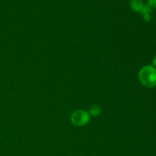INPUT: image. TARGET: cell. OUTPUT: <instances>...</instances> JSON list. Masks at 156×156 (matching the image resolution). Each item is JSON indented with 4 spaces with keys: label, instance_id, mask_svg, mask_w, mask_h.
<instances>
[{
    "label": "cell",
    "instance_id": "cell-8",
    "mask_svg": "<svg viewBox=\"0 0 156 156\" xmlns=\"http://www.w3.org/2000/svg\"><path fill=\"white\" fill-rule=\"evenodd\" d=\"M152 63H153L154 66H156V56L153 58V60H152Z\"/></svg>",
    "mask_w": 156,
    "mask_h": 156
},
{
    "label": "cell",
    "instance_id": "cell-1",
    "mask_svg": "<svg viewBox=\"0 0 156 156\" xmlns=\"http://www.w3.org/2000/svg\"><path fill=\"white\" fill-rule=\"evenodd\" d=\"M139 79L144 86L152 88L156 86V69L153 66H146L139 73Z\"/></svg>",
    "mask_w": 156,
    "mask_h": 156
},
{
    "label": "cell",
    "instance_id": "cell-2",
    "mask_svg": "<svg viewBox=\"0 0 156 156\" xmlns=\"http://www.w3.org/2000/svg\"><path fill=\"white\" fill-rule=\"evenodd\" d=\"M90 114L83 110L76 111L71 116V122L77 126H82L89 122Z\"/></svg>",
    "mask_w": 156,
    "mask_h": 156
},
{
    "label": "cell",
    "instance_id": "cell-7",
    "mask_svg": "<svg viewBox=\"0 0 156 156\" xmlns=\"http://www.w3.org/2000/svg\"><path fill=\"white\" fill-rule=\"evenodd\" d=\"M149 5L151 7L156 8V0H149Z\"/></svg>",
    "mask_w": 156,
    "mask_h": 156
},
{
    "label": "cell",
    "instance_id": "cell-4",
    "mask_svg": "<svg viewBox=\"0 0 156 156\" xmlns=\"http://www.w3.org/2000/svg\"><path fill=\"white\" fill-rule=\"evenodd\" d=\"M101 109L100 106H98V105H93L90 108L89 114L93 116V117H96V116H98L101 114Z\"/></svg>",
    "mask_w": 156,
    "mask_h": 156
},
{
    "label": "cell",
    "instance_id": "cell-5",
    "mask_svg": "<svg viewBox=\"0 0 156 156\" xmlns=\"http://www.w3.org/2000/svg\"><path fill=\"white\" fill-rule=\"evenodd\" d=\"M152 9L149 5H144L143 8V10L141 11L142 15H150V13L152 12Z\"/></svg>",
    "mask_w": 156,
    "mask_h": 156
},
{
    "label": "cell",
    "instance_id": "cell-3",
    "mask_svg": "<svg viewBox=\"0 0 156 156\" xmlns=\"http://www.w3.org/2000/svg\"><path fill=\"white\" fill-rule=\"evenodd\" d=\"M130 6L135 12H141L144 5L142 0H130Z\"/></svg>",
    "mask_w": 156,
    "mask_h": 156
},
{
    "label": "cell",
    "instance_id": "cell-6",
    "mask_svg": "<svg viewBox=\"0 0 156 156\" xmlns=\"http://www.w3.org/2000/svg\"><path fill=\"white\" fill-rule=\"evenodd\" d=\"M143 19H144L145 21L146 22H149L151 20V15H143Z\"/></svg>",
    "mask_w": 156,
    "mask_h": 156
}]
</instances>
